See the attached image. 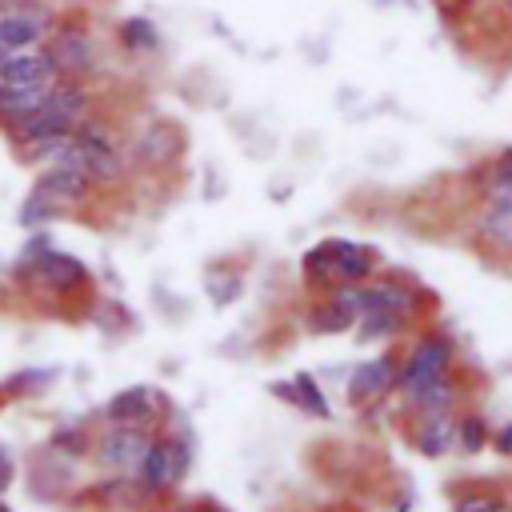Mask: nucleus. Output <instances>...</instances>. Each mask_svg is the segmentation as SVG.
I'll return each instance as SVG.
<instances>
[{
  "mask_svg": "<svg viewBox=\"0 0 512 512\" xmlns=\"http://www.w3.org/2000/svg\"><path fill=\"white\" fill-rule=\"evenodd\" d=\"M44 52H48L56 76H64V80H88L100 68V40L80 20H52Z\"/></svg>",
  "mask_w": 512,
  "mask_h": 512,
  "instance_id": "nucleus-1",
  "label": "nucleus"
},
{
  "mask_svg": "<svg viewBox=\"0 0 512 512\" xmlns=\"http://www.w3.org/2000/svg\"><path fill=\"white\" fill-rule=\"evenodd\" d=\"M52 20L56 16L48 12V4H20V0L0 4V56L44 48Z\"/></svg>",
  "mask_w": 512,
  "mask_h": 512,
  "instance_id": "nucleus-2",
  "label": "nucleus"
},
{
  "mask_svg": "<svg viewBox=\"0 0 512 512\" xmlns=\"http://www.w3.org/2000/svg\"><path fill=\"white\" fill-rule=\"evenodd\" d=\"M180 152H184V128L176 120H148L128 144V164L160 172V168H172Z\"/></svg>",
  "mask_w": 512,
  "mask_h": 512,
  "instance_id": "nucleus-3",
  "label": "nucleus"
},
{
  "mask_svg": "<svg viewBox=\"0 0 512 512\" xmlns=\"http://www.w3.org/2000/svg\"><path fill=\"white\" fill-rule=\"evenodd\" d=\"M20 272L24 276H36L40 284H48V288H56V292H68V288H80L84 280H88V268H84V260H76V256H68V252H60V248H40L36 256H24L20 260Z\"/></svg>",
  "mask_w": 512,
  "mask_h": 512,
  "instance_id": "nucleus-4",
  "label": "nucleus"
},
{
  "mask_svg": "<svg viewBox=\"0 0 512 512\" xmlns=\"http://www.w3.org/2000/svg\"><path fill=\"white\" fill-rule=\"evenodd\" d=\"M60 80L48 52L44 48H28V52H12V56H0V84L4 88H44Z\"/></svg>",
  "mask_w": 512,
  "mask_h": 512,
  "instance_id": "nucleus-5",
  "label": "nucleus"
},
{
  "mask_svg": "<svg viewBox=\"0 0 512 512\" xmlns=\"http://www.w3.org/2000/svg\"><path fill=\"white\" fill-rule=\"evenodd\" d=\"M116 48L128 52V56H136V60H152V56L164 52V32L156 28L152 16H140L136 12V16L116 20Z\"/></svg>",
  "mask_w": 512,
  "mask_h": 512,
  "instance_id": "nucleus-6",
  "label": "nucleus"
},
{
  "mask_svg": "<svg viewBox=\"0 0 512 512\" xmlns=\"http://www.w3.org/2000/svg\"><path fill=\"white\" fill-rule=\"evenodd\" d=\"M36 188H40L44 196H52L56 204L72 208V204H80V200L92 192V180H88L80 168H72V164H48V168L40 172Z\"/></svg>",
  "mask_w": 512,
  "mask_h": 512,
  "instance_id": "nucleus-7",
  "label": "nucleus"
},
{
  "mask_svg": "<svg viewBox=\"0 0 512 512\" xmlns=\"http://www.w3.org/2000/svg\"><path fill=\"white\" fill-rule=\"evenodd\" d=\"M444 364H448V344L440 340V336H428V340H420L416 344V352L408 356V368H404V392H412V388H420V384H428V380H436V376H444Z\"/></svg>",
  "mask_w": 512,
  "mask_h": 512,
  "instance_id": "nucleus-8",
  "label": "nucleus"
},
{
  "mask_svg": "<svg viewBox=\"0 0 512 512\" xmlns=\"http://www.w3.org/2000/svg\"><path fill=\"white\" fill-rule=\"evenodd\" d=\"M328 256H332V280L340 284H360L372 272V252L352 244V240H324Z\"/></svg>",
  "mask_w": 512,
  "mask_h": 512,
  "instance_id": "nucleus-9",
  "label": "nucleus"
},
{
  "mask_svg": "<svg viewBox=\"0 0 512 512\" xmlns=\"http://www.w3.org/2000/svg\"><path fill=\"white\" fill-rule=\"evenodd\" d=\"M144 448H148L144 432L132 428V424H120L116 432H108V436L100 440V460H104L108 468H128V464H140Z\"/></svg>",
  "mask_w": 512,
  "mask_h": 512,
  "instance_id": "nucleus-10",
  "label": "nucleus"
},
{
  "mask_svg": "<svg viewBox=\"0 0 512 512\" xmlns=\"http://www.w3.org/2000/svg\"><path fill=\"white\" fill-rule=\"evenodd\" d=\"M392 384H396V380H392V364H388V360L360 364V368L352 372V380H348V400H352V404H368V400L384 396Z\"/></svg>",
  "mask_w": 512,
  "mask_h": 512,
  "instance_id": "nucleus-11",
  "label": "nucleus"
},
{
  "mask_svg": "<svg viewBox=\"0 0 512 512\" xmlns=\"http://www.w3.org/2000/svg\"><path fill=\"white\" fill-rule=\"evenodd\" d=\"M136 484L140 492H160L168 484H176V472H172V456H168V440H156L144 448L140 456V472H136Z\"/></svg>",
  "mask_w": 512,
  "mask_h": 512,
  "instance_id": "nucleus-12",
  "label": "nucleus"
},
{
  "mask_svg": "<svg viewBox=\"0 0 512 512\" xmlns=\"http://www.w3.org/2000/svg\"><path fill=\"white\" fill-rule=\"evenodd\" d=\"M148 416H152V392L144 384L124 388L108 400V420L112 424H136V420H148Z\"/></svg>",
  "mask_w": 512,
  "mask_h": 512,
  "instance_id": "nucleus-13",
  "label": "nucleus"
},
{
  "mask_svg": "<svg viewBox=\"0 0 512 512\" xmlns=\"http://www.w3.org/2000/svg\"><path fill=\"white\" fill-rule=\"evenodd\" d=\"M448 440H452V420L444 416V408H440V412H428L424 424L416 428V448H420L424 456H440V452L448 448Z\"/></svg>",
  "mask_w": 512,
  "mask_h": 512,
  "instance_id": "nucleus-14",
  "label": "nucleus"
},
{
  "mask_svg": "<svg viewBox=\"0 0 512 512\" xmlns=\"http://www.w3.org/2000/svg\"><path fill=\"white\" fill-rule=\"evenodd\" d=\"M64 212H68L64 204H56V200L44 196L40 188H32L28 200L20 204V224H24V228H40V224H48V220H56V216H64Z\"/></svg>",
  "mask_w": 512,
  "mask_h": 512,
  "instance_id": "nucleus-15",
  "label": "nucleus"
},
{
  "mask_svg": "<svg viewBox=\"0 0 512 512\" xmlns=\"http://www.w3.org/2000/svg\"><path fill=\"white\" fill-rule=\"evenodd\" d=\"M480 228H484V236H488V240H496L500 248H508V252H512V200H508V204H488V212H484Z\"/></svg>",
  "mask_w": 512,
  "mask_h": 512,
  "instance_id": "nucleus-16",
  "label": "nucleus"
},
{
  "mask_svg": "<svg viewBox=\"0 0 512 512\" xmlns=\"http://www.w3.org/2000/svg\"><path fill=\"white\" fill-rule=\"evenodd\" d=\"M484 196H488V204H508L512 200V148H504L496 156V168H492V180H488Z\"/></svg>",
  "mask_w": 512,
  "mask_h": 512,
  "instance_id": "nucleus-17",
  "label": "nucleus"
},
{
  "mask_svg": "<svg viewBox=\"0 0 512 512\" xmlns=\"http://www.w3.org/2000/svg\"><path fill=\"white\" fill-rule=\"evenodd\" d=\"M360 340H384V336H392L396 328H400V312H384V308H376V312H360Z\"/></svg>",
  "mask_w": 512,
  "mask_h": 512,
  "instance_id": "nucleus-18",
  "label": "nucleus"
},
{
  "mask_svg": "<svg viewBox=\"0 0 512 512\" xmlns=\"http://www.w3.org/2000/svg\"><path fill=\"white\" fill-rule=\"evenodd\" d=\"M284 396H292L300 408H308L312 416H328V404H324V396L316 392V384H312V376H296L292 380V392H284Z\"/></svg>",
  "mask_w": 512,
  "mask_h": 512,
  "instance_id": "nucleus-19",
  "label": "nucleus"
},
{
  "mask_svg": "<svg viewBox=\"0 0 512 512\" xmlns=\"http://www.w3.org/2000/svg\"><path fill=\"white\" fill-rule=\"evenodd\" d=\"M304 276L312 284H332V256H328V244H316L312 252H304Z\"/></svg>",
  "mask_w": 512,
  "mask_h": 512,
  "instance_id": "nucleus-20",
  "label": "nucleus"
},
{
  "mask_svg": "<svg viewBox=\"0 0 512 512\" xmlns=\"http://www.w3.org/2000/svg\"><path fill=\"white\" fill-rule=\"evenodd\" d=\"M460 444H464V452H476V448L484 444V424H480V416H464V424H460Z\"/></svg>",
  "mask_w": 512,
  "mask_h": 512,
  "instance_id": "nucleus-21",
  "label": "nucleus"
},
{
  "mask_svg": "<svg viewBox=\"0 0 512 512\" xmlns=\"http://www.w3.org/2000/svg\"><path fill=\"white\" fill-rule=\"evenodd\" d=\"M456 512H500V500L496 496H464L456 504Z\"/></svg>",
  "mask_w": 512,
  "mask_h": 512,
  "instance_id": "nucleus-22",
  "label": "nucleus"
},
{
  "mask_svg": "<svg viewBox=\"0 0 512 512\" xmlns=\"http://www.w3.org/2000/svg\"><path fill=\"white\" fill-rule=\"evenodd\" d=\"M168 456H172V472H176V480L184 476V468H188V448L184 444H176V440H168Z\"/></svg>",
  "mask_w": 512,
  "mask_h": 512,
  "instance_id": "nucleus-23",
  "label": "nucleus"
},
{
  "mask_svg": "<svg viewBox=\"0 0 512 512\" xmlns=\"http://www.w3.org/2000/svg\"><path fill=\"white\" fill-rule=\"evenodd\" d=\"M496 448L512 452V424H508V428H500V436H496Z\"/></svg>",
  "mask_w": 512,
  "mask_h": 512,
  "instance_id": "nucleus-24",
  "label": "nucleus"
},
{
  "mask_svg": "<svg viewBox=\"0 0 512 512\" xmlns=\"http://www.w3.org/2000/svg\"><path fill=\"white\" fill-rule=\"evenodd\" d=\"M476 4H484V0H456V8H476Z\"/></svg>",
  "mask_w": 512,
  "mask_h": 512,
  "instance_id": "nucleus-25",
  "label": "nucleus"
},
{
  "mask_svg": "<svg viewBox=\"0 0 512 512\" xmlns=\"http://www.w3.org/2000/svg\"><path fill=\"white\" fill-rule=\"evenodd\" d=\"M504 20L512 24V0H504Z\"/></svg>",
  "mask_w": 512,
  "mask_h": 512,
  "instance_id": "nucleus-26",
  "label": "nucleus"
},
{
  "mask_svg": "<svg viewBox=\"0 0 512 512\" xmlns=\"http://www.w3.org/2000/svg\"><path fill=\"white\" fill-rule=\"evenodd\" d=\"M0 4H8V0H0Z\"/></svg>",
  "mask_w": 512,
  "mask_h": 512,
  "instance_id": "nucleus-27",
  "label": "nucleus"
},
{
  "mask_svg": "<svg viewBox=\"0 0 512 512\" xmlns=\"http://www.w3.org/2000/svg\"><path fill=\"white\" fill-rule=\"evenodd\" d=\"M0 512H4V508H0Z\"/></svg>",
  "mask_w": 512,
  "mask_h": 512,
  "instance_id": "nucleus-28",
  "label": "nucleus"
},
{
  "mask_svg": "<svg viewBox=\"0 0 512 512\" xmlns=\"http://www.w3.org/2000/svg\"><path fill=\"white\" fill-rule=\"evenodd\" d=\"M184 512H188V508H184Z\"/></svg>",
  "mask_w": 512,
  "mask_h": 512,
  "instance_id": "nucleus-29",
  "label": "nucleus"
}]
</instances>
